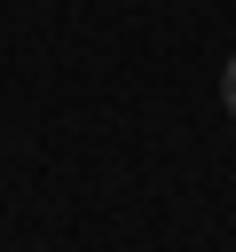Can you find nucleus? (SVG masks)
I'll return each instance as SVG.
<instances>
[{
    "label": "nucleus",
    "instance_id": "1",
    "mask_svg": "<svg viewBox=\"0 0 236 252\" xmlns=\"http://www.w3.org/2000/svg\"><path fill=\"white\" fill-rule=\"evenodd\" d=\"M220 102H228V118H236V55H228V71H220Z\"/></svg>",
    "mask_w": 236,
    "mask_h": 252
}]
</instances>
